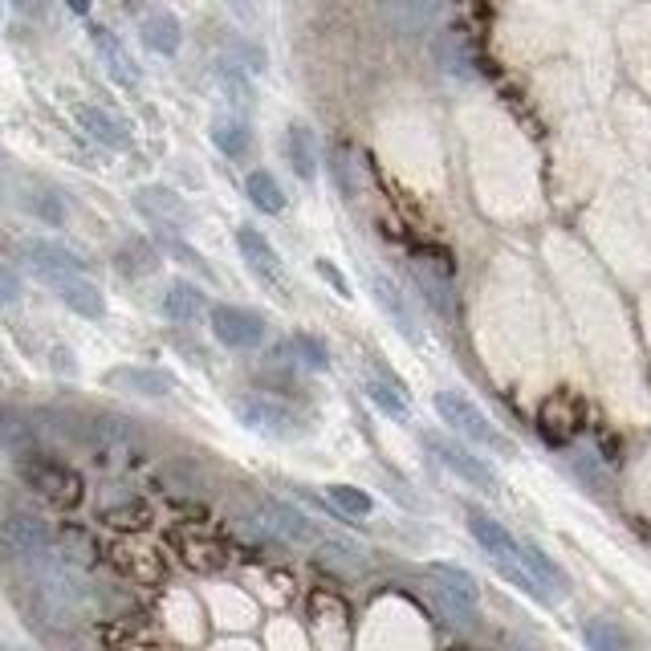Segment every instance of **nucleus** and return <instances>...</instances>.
I'll list each match as a JSON object with an SVG mask.
<instances>
[{"label": "nucleus", "instance_id": "1", "mask_svg": "<svg viewBox=\"0 0 651 651\" xmlns=\"http://www.w3.org/2000/svg\"><path fill=\"white\" fill-rule=\"evenodd\" d=\"M17 473H21V480H25L33 492H41L50 506L69 509L82 501V477L69 465L54 460V456L25 453L21 460H17Z\"/></svg>", "mask_w": 651, "mask_h": 651}, {"label": "nucleus", "instance_id": "2", "mask_svg": "<svg viewBox=\"0 0 651 651\" xmlns=\"http://www.w3.org/2000/svg\"><path fill=\"white\" fill-rule=\"evenodd\" d=\"M436 412L440 420L453 427L456 436L473 440V444H485V448H497V453H509V440L497 432V427L485 420V412H480L473 399H465L460 391H440L436 395Z\"/></svg>", "mask_w": 651, "mask_h": 651}, {"label": "nucleus", "instance_id": "3", "mask_svg": "<svg viewBox=\"0 0 651 651\" xmlns=\"http://www.w3.org/2000/svg\"><path fill=\"white\" fill-rule=\"evenodd\" d=\"M232 412H237V420L245 427H253V432H261V436H273V440H290L302 432V420H297V412L293 408H285V403H278V399L269 395H240L232 399Z\"/></svg>", "mask_w": 651, "mask_h": 651}, {"label": "nucleus", "instance_id": "4", "mask_svg": "<svg viewBox=\"0 0 651 651\" xmlns=\"http://www.w3.org/2000/svg\"><path fill=\"white\" fill-rule=\"evenodd\" d=\"M427 448L440 456V465L453 468L465 485H473V489H480V492H497V473H492L480 456L468 453V448H460V444H453V440H444V436H427Z\"/></svg>", "mask_w": 651, "mask_h": 651}, {"label": "nucleus", "instance_id": "5", "mask_svg": "<svg viewBox=\"0 0 651 651\" xmlns=\"http://www.w3.org/2000/svg\"><path fill=\"white\" fill-rule=\"evenodd\" d=\"M213 334L232 350H253L265 343V322L253 310L240 306H213Z\"/></svg>", "mask_w": 651, "mask_h": 651}, {"label": "nucleus", "instance_id": "6", "mask_svg": "<svg viewBox=\"0 0 651 651\" xmlns=\"http://www.w3.org/2000/svg\"><path fill=\"white\" fill-rule=\"evenodd\" d=\"M0 545L13 558H37L50 550V525L37 513H9L0 521Z\"/></svg>", "mask_w": 651, "mask_h": 651}, {"label": "nucleus", "instance_id": "7", "mask_svg": "<svg viewBox=\"0 0 651 651\" xmlns=\"http://www.w3.org/2000/svg\"><path fill=\"white\" fill-rule=\"evenodd\" d=\"M432 62L448 78H477V50H473L465 29H444V33H436L432 37Z\"/></svg>", "mask_w": 651, "mask_h": 651}, {"label": "nucleus", "instance_id": "8", "mask_svg": "<svg viewBox=\"0 0 651 651\" xmlns=\"http://www.w3.org/2000/svg\"><path fill=\"white\" fill-rule=\"evenodd\" d=\"M102 383L115 387V391H127V395L160 399L175 391V375L160 371V367H110V371L102 375Z\"/></svg>", "mask_w": 651, "mask_h": 651}, {"label": "nucleus", "instance_id": "9", "mask_svg": "<svg viewBox=\"0 0 651 651\" xmlns=\"http://www.w3.org/2000/svg\"><path fill=\"white\" fill-rule=\"evenodd\" d=\"M261 530L273 538V542H285V545H310L318 533H314V525H310V518H302L297 509L281 506V501H265L261 506Z\"/></svg>", "mask_w": 651, "mask_h": 651}, {"label": "nucleus", "instance_id": "10", "mask_svg": "<svg viewBox=\"0 0 651 651\" xmlns=\"http://www.w3.org/2000/svg\"><path fill=\"white\" fill-rule=\"evenodd\" d=\"M468 530L477 538V545L489 554L497 566H509V562H518V538L501 525L497 518L489 513H480V509H468Z\"/></svg>", "mask_w": 651, "mask_h": 651}, {"label": "nucleus", "instance_id": "11", "mask_svg": "<svg viewBox=\"0 0 651 651\" xmlns=\"http://www.w3.org/2000/svg\"><path fill=\"white\" fill-rule=\"evenodd\" d=\"M50 285H54L57 297H62L74 314H82V318H102V314H107V297H102V290H98L94 281L82 278V273L50 278Z\"/></svg>", "mask_w": 651, "mask_h": 651}, {"label": "nucleus", "instance_id": "12", "mask_svg": "<svg viewBox=\"0 0 651 651\" xmlns=\"http://www.w3.org/2000/svg\"><path fill=\"white\" fill-rule=\"evenodd\" d=\"M518 558H521V566L533 574V583L542 586V595H545V603L550 598H558V595H566L571 590V578L562 574V566L550 554H545L542 545H533V542H518Z\"/></svg>", "mask_w": 651, "mask_h": 651}, {"label": "nucleus", "instance_id": "13", "mask_svg": "<svg viewBox=\"0 0 651 651\" xmlns=\"http://www.w3.org/2000/svg\"><path fill=\"white\" fill-rule=\"evenodd\" d=\"M237 249H240V257H245V265L253 269L257 278L273 281V285H285V278H281L278 249H273V245H269L257 228H237Z\"/></svg>", "mask_w": 651, "mask_h": 651}, {"label": "nucleus", "instance_id": "14", "mask_svg": "<svg viewBox=\"0 0 651 651\" xmlns=\"http://www.w3.org/2000/svg\"><path fill=\"white\" fill-rule=\"evenodd\" d=\"M74 119H78V127L90 139H98L102 147H110V151H122V147H131V131H127V122L115 119V115H107L102 107H74Z\"/></svg>", "mask_w": 651, "mask_h": 651}, {"label": "nucleus", "instance_id": "15", "mask_svg": "<svg viewBox=\"0 0 651 651\" xmlns=\"http://www.w3.org/2000/svg\"><path fill=\"white\" fill-rule=\"evenodd\" d=\"M139 37L151 54L160 57H175L180 54V41H184V25H180V17L175 13H147L143 25H139Z\"/></svg>", "mask_w": 651, "mask_h": 651}, {"label": "nucleus", "instance_id": "16", "mask_svg": "<svg viewBox=\"0 0 651 651\" xmlns=\"http://www.w3.org/2000/svg\"><path fill=\"white\" fill-rule=\"evenodd\" d=\"M25 257L29 265L37 269L41 278H62V273H78L82 261L69 253L66 245H57V240H25Z\"/></svg>", "mask_w": 651, "mask_h": 651}, {"label": "nucleus", "instance_id": "17", "mask_svg": "<svg viewBox=\"0 0 651 651\" xmlns=\"http://www.w3.org/2000/svg\"><path fill=\"white\" fill-rule=\"evenodd\" d=\"M94 50H98L107 74L119 82V86H134V82H139V66H134V57L127 54V45H122L110 29H94Z\"/></svg>", "mask_w": 651, "mask_h": 651}, {"label": "nucleus", "instance_id": "18", "mask_svg": "<svg viewBox=\"0 0 651 651\" xmlns=\"http://www.w3.org/2000/svg\"><path fill=\"white\" fill-rule=\"evenodd\" d=\"M371 290H375V302H379V310H383L387 318L395 322V330L403 334V338H412V343H420V330H415V314L408 310V302H403V293L395 290V281H387L383 273H375V278H371Z\"/></svg>", "mask_w": 651, "mask_h": 651}, {"label": "nucleus", "instance_id": "19", "mask_svg": "<svg viewBox=\"0 0 651 651\" xmlns=\"http://www.w3.org/2000/svg\"><path fill=\"white\" fill-rule=\"evenodd\" d=\"M285 160H290V167L302 180H314V172H318V147H314V131L310 127L293 122L285 131Z\"/></svg>", "mask_w": 651, "mask_h": 651}, {"label": "nucleus", "instance_id": "20", "mask_svg": "<svg viewBox=\"0 0 651 651\" xmlns=\"http://www.w3.org/2000/svg\"><path fill=\"white\" fill-rule=\"evenodd\" d=\"M134 208L143 216H151V220H184L187 208H184V199L175 196L172 187H139L134 192Z\"/></svg>", "mask_w": 651, "mask_h": 651}, {"label": "nucleus", "instance_id": "21", "mask_svg": "<svg viewBox=\"0 0 651 651\" xmlns=\"http://www.w3.org/2000/svg\"><path fill=\"white\" fill-rule=\"evenodd\" d=\"M163 314L172 322H196L199 314H204V293L196 290V285H187V281H175L172 290H167V297H163Z\"/></svg>", "mask_w": 651, "mask_h": 651}, {"label": "nucleus", "instance_id": "22", "mask_svg": "<svg viewBox=\"0 0 651 651\" xmlns=\"http://www.w3.org/2000/svg\"><path fill=\"white\" fill-rule=\"evenodd\" d=\"M427 574L436 578L440 590H448V595L465 598V603H477V598H480L477 578H473L468 571H460V566H448V562H432V566H427Z\"/></svg>", "mask_w": 651, "mask_h": 651}, {"label": "nucleus", "instance_id": "23", "mask_svg": "<svg viewBox=\"0 0 651 651\" xmlns=\"http://www.w3.org/2000/svg\"><path fill=\"white\" fill-rule=\"evenodd\" d=\"M245 192H249V199H253L261 213L278 216L281 208H285V196H281V184L273 180L269 172H253L249 180H245Z\"/></svg>", "mask_w": 651, "mask_h": 651}, {"label": "nucleus", "instance_id": "24", "mask_svg": "<svg viewBox=\"0 0 651 651\" xmlns=\"http://www.w3.org/2000/svg\"><path fill=\"white\" fill-rule=\"evenodd\" d=\"M213 143L225 151L228 160H240V155L249 151V127H245V119H216Z\"/></svg>", "mask_w": 651, "mask_h": 651}, {"label": "nucleus", "instance_id": "25", "mask_svg": "<svg viewBox=\"0 0 651 651\" xmlns=\"http://www.w3.org/2000/svg\"><path fill=\"white\" fill-rule=\"evenodd\" d=\"M362 391H367V395H371L375 403H379V408L391 415V420H408V415H412V408H408V395H403V387H399V383H379V379H367V383H362Z\"/></svg>", "mask_w": 651, "mask_h": 651}, {"label": "nucleus", "instance_id": "26", "mask_svg": "<svg viewBox=\"0 0 651 651\" xmlns=\"http://www.w3.org/2000/svg\"><path fill=\"white\" fill-rule=\"evenodd\" d=\"M326 497H330L334 509H343L346 518H367V513L375 509L371 497H367L362 489H355V485H330V489H326Z\"/></svg>", "mask_w": 651, "mask_h": 651}, {"label": "nucleus", "instance_id": "27", "mask_svg": "<svg viewBox=\"0 0 651 651\" xmlns=\"http://www.w3.org/2000/svg\"><path fill=\"white\" fill-rule=\"evenodd\" d=\"M440 9H444V0H399V17H403V29H412V33H420V29L432 25Z\"/></svg>", "mask_w": 651, "mask_h": 651}, {"label": "nucleus", "instance_id": "28", "mask_svg": "<svg viewBox=\"0 0 651 651\" xmlns=\"http://www.w3.org/2000/svg\"><path fill=\"white\" fill-rule=\"evenodd\" d=\"M583 639L590 643V648H598V651H615V648H623V643H627L623 631H619L615 623H607V619H595V623H586Z\"/></svg>", "mask_w": 651, "mask_h": 651}, {"label": "nucleus", "instance_id": "29", "mask_svg": "<svg viewBox=\"0 0 651 651\" xmlns=\"http://www.w3.org/2000/svg\"><path fill=\"white\" fill-rule=\"evenodd\" d=\"M102 521H110V525H122V530H143L147 521H151V513H147V506H139V501H127V506L102 509Z\"/></svg>", "mask_w": 651, "mask_h": 651}, {"label": "nucleus", "instance_id": "30", "mask_svg": "<svg viewBox=\"0 0 651 651\" xmlns=\"http://www.w3.org/2000/svg\"><path fill=\"white\" fill-rule=\"evenodd\" d=\"M184 554L196 571H216V566H225V545H216V542H184Z\"/></svg>", "mask_w": 651, "mask_h": 651}, {"label": "nucleus", "instance_id": "31", "mask_svg": "<svg viewBox=\"0 0 651 651\" xmlns=\"http://www.w3.org/2000/svg\"><path fill=\"white\" fill-rule=\"evenodd\" d=\"M293 350H297V359L306 362V367H314V371H326V346L318 343V338H310V334H297L293 338Z\"/></svg>", "mask_w": 651, "mask_h": 651}, {"label": "nucleus", "instance_id": "32", "mask_svg": "<svg viewBox=\"0 0 651 651\" xmlns=\"http://www.w3.org/2000/svg\"><path fill=\"white\" fill-rule=\"evenodd\" d=\"M318 273H322V281H330L334 290H338V297H350V281H346V278H343V269L330 265L326 257H318Z\"/></svg>", "mask_w": 651, "mask_h": 651}, {"label": "nucleus", "instance_id": "33", "mask_svg": "<svg viewBox=\"0 0 651 651\" xmlns=\"http://www.w3.org/2000/svg\"><path fill=\"white\" fill-rule=\"evenodd\" d=\"M66 4H69V13H78V17L90 13V0H66Z\"/></svg>", "mask_w": 651, "mask_h": 651}, {"label": "nucleus", "instance_id": "34", "mask_svg": "<svg viewBox=\"0 0 651 651\" xmlns=\"http://www.w3.org/2000/svg\"><path fill=\"white\" fill-rule=\"evenodd\" d=\"M17 9H25V13H37L41 9V0H13Z\"/></svg>", "mask_w": 651, "mask_h": 651}]
</instances>
